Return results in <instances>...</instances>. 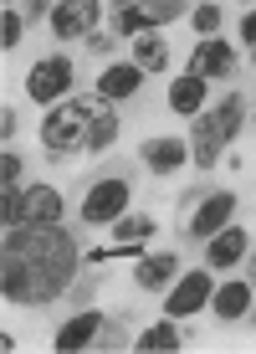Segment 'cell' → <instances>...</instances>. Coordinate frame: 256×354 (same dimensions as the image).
<instances>
[{
    "label": "cell",
    "instance_id": "1",
    "mask_svg": "<svg viewBox=\"0 0 256 354\" xmlns=\"http://www.w3.org/2000/svg\"><path fill=\"white\" fill-rule=\"evenodd\" d=\"M77 247L62 226H10L0 257V292L10 303H52L72 288Z\"/></svg>",
    "mask_w": 256,
    "mask_h": 354
},
{
    "label": "cell",
    "instance_id": "2",
    "mask_svg": "<svg viewBox=\"0 0 256 354\" xmlns=\"http://www.w3.org/2000/svg\"><path fill=\"white\" fill-rule=\"evenodd\" d=\"M118 139V118L108 108V97H77L46 113L41 124V144L52 154H97Z\"/></svg>",
    "mask_w": 256,
    "mask_h": 354
},
{
    "label": "cell",
    "instance_id": "3",
    "mask_svg": "<svg viewBox=\"0 0 256 354\" xmlns=\"http://www.w3.org/2000/svg\"><path fill=\"white\" fill-rule=\"evenodd\" d=\"M241 118H246V97H241V93H236V97H226L215 113H205L200 124H195V144H190V149H195V165L210 169L215 160H221L226 144L241 133Z\"/></svg>",
    "mask_w": 256,
    "mask_h": 354
},
{
    "label": "cell",
    "instance_id": "4",
    "mask_svg": "<svg viewBox=\"0 0 256 354\" xmlns=\"http://www.w3.org/2000/svg\"><path fill=\"white\" fill-rule=\"evenodd\" d=\"M185 16V0H128L118 10V36H139L149 26H164V21Z\"/></svg>",
    "mask_w": 256,
    "mask_h": 354
},
{
    "label": "cell",
    "instance_id": "5",
    "mask_svg": "<svg viewBox=\"0 0 256 354\" xmlns=\"http://www.w3.org/2000/svg\"><path fill=\"white\" fill-rule=\"evenodd\" d=\"M124 205H128V185L124 180H103V185L88 190L82 216H88V226H113L118 216H124Z\"/></svg>",
    "mask_w": 256,
    "mask_h": 354
},
{
    "label": "cell",
    "instance_id": "6",
    "mask_svg": "<svg viewBox=\"0 0 256 354\" xmlns=\"http://www.w3.org/2000/svg\"><path fill=\"white\" fill-rule=\"evenodd\" d=\"M210 292H215L210 272H185L175 283V292L164 298V313H169V319H190V313H200L205 303H210Z\"/></svg>",
    "mask_w": 256,
    "mask_h": 354
},
{
    "label": "cell",
    "instance_id": "7",
    "mask_svg": "<svg viewBox=\"0 0 256 354\" xmlns=\"http://www.w3.org/2000/svg\"><path fill=\"white\" fill-rule=\"evenodd\" d=\"M97 10H103V0H62V6L52 10V31L62 36V41L92 36V26H97Z\"/></svg>",
    "mask_w": 256,
    "mask_h": 354
},
{
    "label": "cell",
    "instance_id": "8",
    "mask_svg": "<svg viewBox=\"0 0 256 354\" xmlns=\"http://www.w3.org/2000/svg\"><path fill=\"white\" fill-rule=\"evenodd\" d=\"M67 88H72V62L67 57H46V62H36L31 77H26V93L36 103H52V97H62Z\"/></svg>",
    "mask_w": 256,
    "mask_h": 354
},
{
    "label": "cell",
    "instance_id": "9",
    "mask_svg": "<svg viewBox=\"0 0 256 354\" xmlns=\"http://www.w3.org/2000/svg\"><path fill=\"white\" fill-rule=\"evenodd\" d=\"M62 221V195L52 185H31L21 195V226H57Z\"/></svg>",
    "mask_w": 256,
    "mask_h": 354
},
{
    "label": "cell",
    "instance_id": "10",
    "mask_svg": "<svg viewBox=\"0 0 256 354\" xmlns=\"http://www.w3.org/2000/svg\"><path fill=\"white\" fill-rule=\"evenodd\" d=\"M230 211H236V195H230V190H215L210 201H205L200 211H195V221H190V231H195V236H200V241H210L215 231H221V226L230 221Z\"/></svg>",
    "mask_w": 256,
    "mask_h": 354
},
{
    "label": "cell",
    "instance_id": "11",
    "mask_svg": "<svg viewBox=\"0 0 256 354\" xmlns=\"http://www.w3.org/2000/svg\"><path fill=\"white\" fill-rule=\"evenodd\" d=\"M230 62H236V57H230V41H221V36H205L200 46H195V62H190V72L195 77H226L230 72Z\"/></svg>",
    "mask_w": 256,
    "mask_h": 354
},
{
    "label": "cell",
    "instance_id": "12",
    "mask_svg": "<svg viewBox=\"0 0 256 354\" xmlns=\"http://www.w3.org/2000/svg\"><path fill=\"white\" fill-rule=\"evenodd\" d=\"M97 328H103V313H77V319H67L62 328H57V349L72 354V349H88L92 339H97Z\"/></svg>",
    "mask_w": 256,
    "mask_h": 354
},
{
    "label": "cell",
    "instance_id": "13",
    "mask_svg": "<svg viewBox=\"0 0 256 354\" xmlns=\"http://www.w3.org/2000/svg\"><path fill=\"white\" fill-rule=\"evenodd\" d=\"M205 257H210V267H236L241 257H246V231L221 226V231L210 236V247H205Z\"/></svg>",
    "mask_w": 256,
    "mask_h": 354
},
{
    "label": "cell",
    "instance_id": "14",
    "mask_svg": "<svg viewBox=\"0 0 256 354\" xmlns=\"http://www.w3.org/2000/svg\"><path fill=\"white\" fill-rule=\"evenodd\" d=\"M139 82H144L139 62H118V67H108L103 77H97V97H128V93H139Z\"/></svg>",
    "mask_w": 256,
    "mask_h": 354
},
{
    "label": "cell",
    "instance_id": "15",
    "mask_svg": "<svg viewBox=\"0 0 256 354\" xmlns=\"http://www.w3.org/2000/svg\"><path fill=\"white\" fill-rule=\"evenodd\" d=\"M144 165H149L154 175H175V169L185 165V144L179 139H149L144 144Z\"/></svg>",
    "mask_w": 256,
    "mask_h": 354
},
{
    "label": "cell",
    "instance_id": "16",
    "mask_svg": "<svg viewBox=\"0 0 256 354\" xmlns=\"http://www.w3.org/2000/svg\"><path fill=\"white\" fill-rule=\"evenodd\" d=\"M169 108H175V113H200V108H205V77L185 72V77L169 88Z\"/></svg>",
    "mask_w": 256,
    "mask_h": 354
},
{
    "label": "cell",
    "instance_id": "17",
    "mask_svg": "<svg viewBox=\"0 0 256 354\" xmlns=\"http://www.w3.org/2000/svg\"><path fill=\"white\" fill-rule=\"evenodd\" d=\"M175 272H179V257H175V252L144 257V262H139V288H164V283H175Z\"/></svg>",
    "mask_w": 256,
    "mask_h": 354
},
{
    "label": "cell",
    "instance_id": "18",
    "mask_svg": "<svg viewBox=\"0 0 256 354\" xmlns=\"http://www.w3.org/2000/svg\"><path fill=\"white\" fill-rule=\"evenodd\" d=\"M133 62H139L144 72H164V62H169V46H164L154 31H139V36H133Z\"/></svg>",
    "mask_w": 256,
    "mask_h": 354
},
{
    "label": "cell",
    "instance_id": "19",
    "mask_svg": "<svg viewBox=\"0 0 256 354\" xmlns=\"http://www.w3.org/2000/svg\"><path fill=\"white\" fill-rule=\"evenodd\" d=\"M246 308H251V283H226V288H215V313H221V319H241Z\"/></svg>",
    "mask_w": 256,
    "mask_h": 354
},
{
    "label": "cell",
    "instance_id": "20",
    "mask_svg": "<svg viewBox=\"0 0 256 354\" xmlns=\"http://www.w3.org/2000/svg\"><path fill=\"white\" fill-rule=\"evenodd\" d=\"M139 349H144V354L179 349V328H175V319H169V324H154V328H144V334H139Z\"/></svg>",
    "mask_w": 256,
    "mask_h": 354
},
{
    "label": "cell",
    "instance_id": "21",
    "mask_svg": "<svg viewBox=\"0 0 256 354\" xmlns=\"http://www.w3.org/2000/svg\"><path fill=\"white\" fill-rule=\"evenodd\" d=\"M113 231H118V241H144V236H154V221L149 216H118Z\"/></svg>",
    "mask_w": 256,
    "mask_h": 354
},
{
    "label": "cell",
    "instance_id": "22",
    "mask_svg": "<svg viewBox=\"0 0 256 354\" xmlns=\"http://www.w3.org/2000/svg\"><path fill=\"white\" fill-rule=\"evenodd\" d=\"M195 31H200V36H215V31H221V10H215V6H200V10H195Z\"/></svg>",
    "mask_w": 256,
    "mask_h": 354
},
{
    "label": "cell",
    "instance_id": "23",
    "mask_svg": "<svg viewBox=\"0 0 256 354\" xmlns=\"http://www.w3.org/2000/svg\"><path fill=\"white\" fill-rule=\"evenodd\" d=\"M0 41H6V52L21 41V16H16V10H6V16H0Z\"/></svg>",
    "mask_w": 256,
    "mask_h": 354
},
{
    "label": "cell",
    "instance_id": "24",
    "mask_svg": "<svg viewBox=\"0 0 256 354\" xmlns=\"http://www.w3.org/2000/svg\"><path fill=\"white\" fill-rule=\"evenodd\" d=\"M16 180H21V160H16V154H0V185H16Z\"/></svg>",
    "mask_w": 256,
    "mask_h": 354
},
{
    "label": "cell",
    "instance_id": "25",
    "mask_svg": "<svg viewBox=\"0 0 256 354\" xmlns=\"http://www.w3.org/2000/svg\"><path fill=\"white\" fill-rule=\"evenodd\" d=\"M0 133H6V144H10V133H16V108H0Z\"/></svg>",
    "mask_w": 256,
    "mask_h": 354
},
{
    "label": "cell",
    "instance_id": "26",
    "mask_svg": "<svg viewBox=\"0 0 256 354\" xmlns=\"http://www.w3.org/2000/svg\"><path fill=\"white\" fill-rule=\"evenodd\" d=\"M241 41H251V46H256V10H251L246 21H241Z\"/></svg>",
    "mask_w": 256,
    "mask_h": 354
},
{
    "label": "cell",
    "instance_id": "27",
    "mask_svg": "<svg viewBox=\"0 0 256 354\" xmlns=\"http://www.w3.org/2000/svg\"><path fill=\"white\" fill-rule=\"evenodd\" d=\"M46 6H52V0H26V10H31V16H46Z\"/></svg>",
    "mask_w": 256,
    "mask_h": 354
},
{
    "label": "cell",
    "instance_id": "28",
    "mask_svg": "<svg viewBox=\"0 0 256 354\" xmlns=\"http://www.w3.org/2000/svg\"><path fill=\"white\" fill-rule=\"evenodd\" d=\"M251 62H256V46H251Z\"/></svg>",
    "mask_w": 256,
    "mask_h": 354
},
{
    "label": "cell",
    "instance_id": "29",
    "mask_svg": "<svg viewBox=\"0 0 256 354\" xmlns=\"http://www.w3.org/2000/svg\"><path fill=\"white\" fill-rule=\"evenodd\" d=\"M251 288H256V283H251Z\"/></svg>",
    "mask_w": 256,
    "mask_h": 354
}]
</instances>
